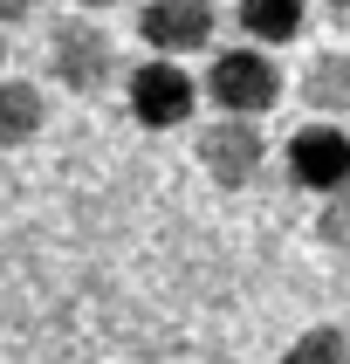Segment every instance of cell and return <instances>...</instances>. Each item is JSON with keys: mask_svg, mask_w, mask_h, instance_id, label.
Instances as JSON below:
<instances>
[{"mask_svg": "<svg viewBox=\"0 0 350 364\" xmlns=\"http://www.w3.org/2000/svg\"><path fill=\"white\" fill-rule=\"evenodd\" d=\"M282 82H288V76L275 69V55L254 48V41H241V48H220V55H213V69L199 76V90L213 97L220 117L254 124V117H268V110L282 103Z\"/></svg>", "mask_w": 350, "mask_h": 364, "instance_id": "cell-1", "label": "cell"}, {"mask_svg": "<svg viewBox=\"0 0 350 364\" xmlns=\"http://www.w3.org/2000/svg\"><path fill=\"white\" fill-rule=\"evenodd\" d=\"M48 76L69 90V97H97V90H110L117 82V41H110V28H97V21H55V35H48Z\"/></svg>", "mask_w": 350, "mask_h": 364, "instance_id": "cell-2", "label": "cell"}, {"mask_svg": "<svg viewBox=\"0 0 350 364\" xmlns=\"http://www.w3.org/2000/svg\"><path fill=\"white\" fill-rule=\"evenodd\" d=\"M199 76L185 69V62H158L144 55L131 76H124V103H131V117L144 124V131H179L192 110H199Z\"/></svg>", "mask_w": 350, "mask_h": 364, "instance_id": "cell-3", "label": "cell"}, {"mask_svg": "<svg viewBox=\"0 0 350 364\" xmlns=\"http://www.w3.org/2000/svg\"><path fill=\"white\" fill-rule=\"evenodd\" d=\"M213 28H220L213 0H144L138 7V41L158 62H185L199 48H213Z\"/></svg>", "mask_w": 350, "mask_h": 364, "instance_id": "cell-4", "label": "cell"}, {"mask_svg": "<svg viewBox=\"0 0 350 364\" xmlns=\"http://www.w3.org/2000/svg\"><path fill=\"white\" fill-rule=\"evenodd\" d=\"M261 165H268V138L254 131V124L213 117L199 131V172L220 186V193H247V186L261 179Z\"/></svg>", "mask_w": 350, "mask_h": 364, "instance_id": "cell-5", "label": "cell"}, {"mask_svg": "<svg viewBox=\"0 0 350 364\" xmlns=\"http://www.w3.org/2000/svg\"><path fill=\"white\" fill-rule=\"evenodd\" d=\"M282 165L302 193H329L337 200V193H350V131L344 124H302L288 138Z\"/></svg>", "mask_w": 350, "mask_h": 364, "instance_id": "cell-6", "label": "cell"}, {"mask_svg": "<svg viewBox=\"0 0 350 364\" xmlns=\"http://www.w3.org/2000/svg\"><path fill=\"white\" fill-rule=\"evenodd\" d=\"M302 103L316 110V124L350 117V48H316L302 62Z\"/></svg>", "mask_w": 350, "mask_h": 364, "instance_id": "cell-7", "label": "cell"}, {"mask_svg": "<svg viewBox=\"0 0 350 364\" xmlns=\"http://www.w3.org/2000/svg\"><path fill=\"white\" fill-rule=\"evenodd\" d=\"M41 124H48V97H41V82L7 76V82H0V151L35 144V138H41Z\"/></svg>", "mask_w": 350, "mask_h": 364, "instance_id": "cell-8", "label": "cell"}, {"mask_svg": "<svg viewBox=\"0 0 350 364\" xmlns=\"http://www.w3.org/2000/svg\"><path fill=\"white\" fill-rule=\"evenodd\" d=\"M234 21H241V35L254 48H282V41H295L309 28V0H241Z\"/></svg>", "mask_w": 350, "mask_h": 364, "instance_id": "cell-9", "label": "cell"}, {"mask_svg": "<svg viewBox=\"0 0 350 364\" xmlns=\"http://www.w3.org/2000/svg\"><path fill=\"white\" fill-rule=\"evenodd\" d=\"M282 364H350V337L337 323H309L302 337H288Z\"/></svg>", "mask_w": 350, "mask_h": 364, "instance_id": "cell-10", "label": "cell"}, {"mask_svg": "<svg viewBox=\"0 0 350 364\" xmlns=\"http://www.w3.org/2000/svg\"><path fill=\"white\" fill-rule=\"evenodd\" d=\"M316 241H323L329 255H344V262H350V193L323 200V213H316Z\"/></svg>", "mask_w": 350, "mask_h": 364, "instance_id": "cell-11", "label": "cell"}, {"mask_svg": "<svg viewBox=\"0 0 350 364\" xmlns=\"http://www.w3.org/2000/svg\"><path fill=\"white\" fill-rule=\"evenodd\" d=\"M41 0H0V28H21V21H35Z\"/></svg>", "mask_w": 350, "mask_h": 364, "instance_id": "cell-12", "label": "cell"}, {"mask_svg": "<svg viewBox=\"0 0 350 364\" xmlns=\"http://www.w3.org/2000/svg\"><path fill=\"white\" fill-rule=\"evenodd\" d=\"M323 14L337 21V28H350V0H323Z\"/></svg>", "mask_w": 350, "mask_h": 364, "instance_id": "cell-13", "label": "cell"}, {"mask_svg": "<svg viewBox=\"0 0 350 364\" xmlns=\"http://www.w3.org/2000/svg\"><path fill=\"white\" fill-rule=\"evenodd\" d=\"M76 7H89V14H103V7H124V0H76Z\"/></svg>", "mask_w": 350, "mask_h": 364, "instance_id": "cell-14", "label": "cell"}, {"mask_svg": "<svg viewBox=\"0 0 350 364\" xmlns=\"http://www.w3.org/2000/svg\"><path fill=\"white\" fill-rule=\"evenodd\" d=\"M0 82H7V41H0Z\"/></svg>", "mask_w": 350, "mask_h": 364, "instance_id": "cell-15", "label": "cell"}]
</instances>
